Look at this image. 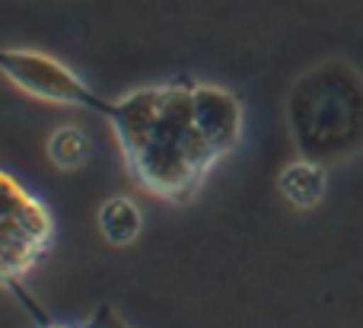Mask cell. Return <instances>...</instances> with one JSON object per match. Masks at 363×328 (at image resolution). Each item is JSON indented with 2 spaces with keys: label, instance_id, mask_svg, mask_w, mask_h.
I'll return each instance as SVG.
<instances>
[{
  "label": "cell",
  "instance_id": "obj_4",
  "mask_svg": "<svg viewBox=\"0 0 363 328\" xmlns=\"http://www.w3.org/2000/svg\"><path fill=\"white\" fill-rule=\"evenodd\" d=\"M102 230H106V236L112 242H131L140 230L138 208H134L131 201H125V198L108 201L106 210H102Z\"/></svg>",
  "mask_w": 363,
  "mask_h": 328
},
{
  "label": "cell",
  "instance_id": "obj_3",
  "mask_svg": "<svg viewBox=\"0 0 363 328\" xmlns=\"http://www.w3.org/2000/svg\"><path fill=\"white\" fill-rule=\"evenodd\" d=\"M160 106H163V93H138L128 102L115 106L112 121H115L121 140L128 144V150H131L134 157H138L140 147H144L147 137H150L153 125H157V118H160Z\"/></svg>",
  "mask_w": 363,
  "mask_h": 328
},
{
  "label": "cell",
  "instance_id": "obj_2",
  "mask_svg": "<svg viewBox=\"0 0 363 328\" xmlns=\"http://www.w3.org/2000/svg\"><path fill=\"white\" fill-rule=\"evenodd\" d=\"M191 115H194V128L204 134V140L213 147V153L236 140L239 106L230 93H220V89H194Z\"/></svg>",
  "mask_w": 363,
  "mask_h": 328
},
{
  "label": "cell",
  "instance_id": "obj_1",
  "mask_svg": "<svg viewBox=\"0 0 363 328\" xmlns=\"http://www.w3.org/2000/svg\"><path fill=\"white\" fill-rule=\"evenodd\" d=\"M0 67L13 77L23 89L45 99H61V102H74V106H86L102 112L106 118H112L115 106H108L106 99L93 96L74 74L61 67V64L48 61V57L38 55H16V51H0Z\"/></svg>",
  "mask_w": 363,
  "mask_h": 328
}]
</instances>
